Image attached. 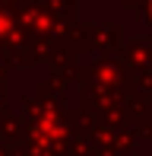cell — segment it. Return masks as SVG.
I'll return each instance as SVG.
<instances>
[{
	"label": "cell",
	"mask_w": 152,
	"mask_h": 156,
	"mask_svg": "<svg viewBox=\"0 0 152 156\" xmlns=\"http://www.w3.org/2000/svg\"><path fill=\"white\" fill-rule=\"evenodd\" d=\"M149 13H152V0H149Z\"/></svg>",
	"instance_id": "obj_1"
}]
</instances>
